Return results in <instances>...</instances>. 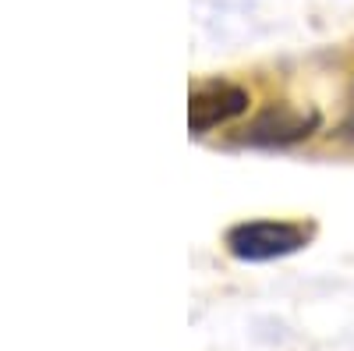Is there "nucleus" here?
<instances>
[{"instance_id":"f257e3e1","label":"nucleus","mask_w":354,"mask_h":351,"mask_svg":"<svg viewBox=\"0 0 354 351\" xmlns=\"http://www.w3.org/2000/svg\"><path fill=\"white\" fill-rule=\"evenodd\" d=\"M312 238V227L290 220H248L227 231V249L245 262H270L290 252L305 249Z\"/></svg>"},{"instance_id":"f03ea898","label":"nucleus","mask_w":354,"mask_h":351,"mask_svg":"<svg viewBox=\"0 0 354 351\" xmlns=\"http://www.w3.org/2000/svg\"><path fill=\"white\" fill-rule=\"evenodd\" d=\"M248 110V93L241 85H230V82H209L202 89L192 93L188 103V125L195 135L213 132L216 125H227L230 117H238Z\"/></svg>"}]
</instances>
